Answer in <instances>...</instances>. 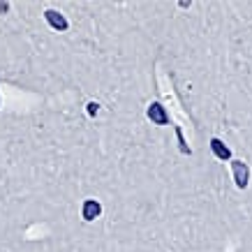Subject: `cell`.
<instances>
[{
	"instance_id": "1",
	"label": "cell",
	"mask_w": 252,
	"mask_h": 252,
	"mask_svg": "<svg viewBox=\"0 0 252 252\" xmlns=\"http://www.w3.org/2000/svg\"><path fill=\"white\" fill-rule=\"evenodd\" d=\"M231 169H234V181H236L238 188H248V178H250V171L241 160H231Z\"/></svg>"
},
{
	"instance_id": "2",
	"label": "cell",
	"mask_w": 252,
	"mask_h": 252,
	"mask_svg": "<svg viewBox=\"0 0 252 252\" xmlns=\"http://www.w3.org/2000/svg\"><path fill=\"white\" fill-rule=\"evenodd\" d=\"M148 118L155 123V125H167L169 123V116H167V111H164V107L162 104H158V102H153L151 107H148Z\"/></svg>"
},
{
	"instance_id": "3",
	"label": "cell",
	"mask_w": 252,
	"mask_h": 252,
	"mask_svg": "<svg viewBox=\"0 0 252 252\" xmlns=\"http://www.w3.org/2000/svg\"><path fill=\"white\" fill-rule=\"evenodd\" d=\"M44 16H46V21H49L51 28H56V31H67L69 23H67V19H65L61 12H56V9H46Z\"/></svg>"
},
{
	"instance_id": "4",
	"label": "cell",
	"mask_w": 252,
	"mask_h": 252,
	"mask_svg": "<svg viewBox=\"0 0 252 252\" xmlns=\"http://www.w3.org/2000/svg\"><path fill=\"white\" fill-rule=\"evenodd\" d=\"M81 213H84V220H95V218H99V213H102V206H99V201H95V199H88L84 204V208H81Z\"/></svg>"
},
{
	"instance_id": "5",
	"label": "cell",
	"mask_w": 252,
	"mask_h": 252,
	"mask_svg": "<svg viewBox=\"0 0 252 252\" xmlns=\"http://www.w3.org/2000/svg\"><path fill=\"white\" fill-rule=\"evenodd\" d=\"M211 151L215 153V158H218V160H231V151L222 144L220 139H211Z\"/></svg>"
},
{
	"instance_id": "6",
	"label": "cell",
	"mask_w": 252,
	"mask_h": 252,
	"mask_svg": "<svg viewBox=\"0 0 252 252\" xmlns=\"http://www.w3.org/2000/svg\"><path fill=\"white\" fill-rule=\"evenodd\" d=\"M7 9H9V5H7V2H0V14H5Z\"/></svg>"
},
{
	"instance_id": "7",
	"label": "cell",
	"mask_w": 252,
	"mask_h": 252,
	"mask_svg": "<svg viewBox=\"0 0 252 252\" xmlns=\"http://www.w3.org/2000/svg\"><path fill=\"white\" fill-rule=\"evenodd\" d=\"M88 111H91V114H97V104H88Z\"/></svg>"
}]
</instances>
